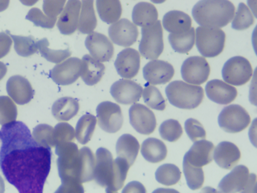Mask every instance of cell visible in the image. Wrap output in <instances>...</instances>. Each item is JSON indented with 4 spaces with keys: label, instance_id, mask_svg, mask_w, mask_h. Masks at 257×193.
I'll list each match as a JSON object with an SVG mask.
<instances>
[{
    "label": "cell",
    "instance_id": "obj_45",
    "mask_svg": "<svg viewBox=\"0 0 257 193\" xmlns=\"http://www.w3.org/2000/svg\"><path fill=\"white\" fill-rule=\"evenodd\" d=\"M75 136V132L74 128L67 122L58 123L54 128L55 146L63 142H72Z\"/></svg>",
    "mask_w": 257,
    "mask_h": 193
},
{
    "label": "cell",
    "instance_id": "obj_5",
    "mask_svg": "<svg viewBox=\"0 0 257 193\" xmlns=\"http://www.w3.org/2000/svg\"><path fill=\"white\" fill-rule=\"evenodd\" d=\"M225 32L219 28L199 26L196 29V46L204 57L213 58L223 50Z\"/></svg>",
    "mask_w": 257,
    "mask_h": 193
},
{
    "label": "cell",
    "instance_id": "obj_16",
    "mask_svg": "<svg viewBox=\"0 0 257 193\" xmlns=\"http://www.w3.org/2000/svg\"><path fill=\"white\" fill-rule=\"evenodd\" d=\"M85 44L91 56L99 62H108L113 55L112 43L101 33L93 32L89 34L85 39Z\"/></svg>",
    "mask_w": 257,
    "mask_h": 193
},
{
    "label": "cell",
    "instance_id": "obj_30",
    "mask_svg": "<svg viewBox=\"0 0 257 193\" xmlns=\"http://www.w3.org/2000/svg\"><path fill=\"white\" fill-rule=\"evenodd\" d=\"M158 17L156 8L149 2H140L135 6L133 10L134 24L142 28L154 24L158 20Z\"/></svg>",
    "mask_w": 257,
    "mask_h": 193
},
{
    "label": "cell",
    "instance_id": "obj_37",
    "mask_svg": "<svg viewBox=\"0 0 257 193\" xmlns=\"http://www.w3.org/2000/svg\"><path fill=\"white\" fill-rule=\"evenodd\" d=\"M38 50L41 55L48 61L59 64L71 55L69 49L54 50L48 48L49 42L47 38L37 41Z\"/></svg>",
    "mask_w": 257,
    "mask_h": 193
},
{
    "label": "cell",
    "instance_id": "obj_40",
    "mask_svg": "<svg viewBox=\"0 0 257 193\" xmlns=\"http://www.w3.org/2000/svg\"><path fill=\"white\" fill-rule=\"evenodd\" d=\"M233 18L231 26L236 30H245L253 24L254 21L253 16L249 8L243 2L239 4Z\"/></svg>",
    "mask_w": 257,
    "mask_h": 193
},
{
    "label": "cell",
    "instance_id": "obj_13",
    "mask_svg": "<svg viewBox=\"0 0 257 193\" xmlns=\"http://www.w3.org/2000/svg\"><path fill=\"white\" fill-rule=\"evenodd\" d=\"M81 66V60L76 57H71L57 64L50 71L49 76L58 85H69L79 78Z\"/></svg>",
    "mask_w": 257,
    "mask_h": 193
},
{
    "label": "cell",
    "instance_id": "obj_7",
    "mask_svg": "<svg viewBox=\"0 0 257 193\" xmlns=\"http://www.w3.org/2000/svg\"><path fill=\"white\" fill-rule=\"evenodd\" d=\"M250 117L247 111L238 104H230L224 107L218 118L219 126L229 133L240 132L248 126Z\"/></svg>",
    "mask_w": 257,
    "mask_h": 193
},
{
    "label": "cell",
    "instance_id": "obj_8",
    "mask_svg": "<svg viewBox=\"0 0 257 193\" xmlns=\"http://www.w3.org/2000/svg\"><path fill=\"white\" fill-rule=\"evenodd\" d=\"M252 74V68L249 62L245 58L235 56L224 64L222 70L223 80L230 84L239 86L246 84Z\"/></svg>",
    "mask_w": 257,
    "mask_h": 193
},
{
    "label": "cell",
    "instance_id": "obj_46",
    "mask_svg": "<svg viewBox=\"0 0 257 193\" xmlns=\"http://www.w3.org/2000/svg\"><path fill=\"white\" fill-rule=\"evenodd\" d=\"M185 132L193 142L199 140L205 139L206 132L202 124L197 120L190 118L187 120L184 124Z\"/></svg>",
    "mask_w": 257,
    "mask_h": 193
},
{
    "label": "cell",
    "instance_id": "obj_27",
    "mask_svg": "<svg viewBox=\"0 0 257 193\" xmlns=\"http://www.w3.org/2000/svg\"><path fill=\"white\" fill-rule=\"evenodd\" d=\"M79 110L78 101L72 97L64 96L56 100L52 106L53 116L59 121H68L75 116Z\"/></svg>",
    "mask_w": 257,
    "mask_h": 193
},
{
    "label": "cell",
    "instance_id": "obj_44",
    "mask_svg": "<svg viewBox=\"0 0 257 193\" xmlns=\"http://www.w3.org/2000/svg\"><path fill=\"white\" fill-rule=\"evenodd\" d=\"M26 18L33 22L36 26L48 29L52 28L57 20V18H50L47 16L37 8H31Z\"/></svg>",
    "mask_w": 257,
    "mask_h": 193
},
{
    "label": "cell",
    "instance_id": "obj_25",
    "mask_svg": "<svg viewBox=\"0 0 257 193\" xmlns=\"http://www.w3.org/2000/svg\"><path fill=\"white\" fill-rule=\"evenodd\" d=\"M104 70V65L89 54H85L82 57L80 76L87 85L97 84L103 76Z\"/></svg>",
    "mask_w": 257,
    "mask_h": 193
},
{
    "label": "cell",
    "instance_id": "obj_42",
    "mask_svg": "<svg viewBox=\"0 0 257 193\" xmlns=\"http://www.w3.org/2000/svg\"><path fill=\"white\" fill-rule=\"evenodd\" d=\"M161 138L167 141L174 142L178 140L183 134L179 122L174 119L164 121L159 128Z\"/></svg>",
    "mask_w": 257,
    "mask_h": 193
},
{
    "label": "cell",
    "instance_id": "obj_11",
    "mask_svg": "<svg viewBox=\"0 0 257 193\" xmlns=\"http://www.w3.org/2000/svg\"><path fill=\"white\" fill-rule=\"evenodd\" d=\"M210 66L206 60L200 56L186 58L181 68V76L187 82L199 85L205 82L210 74Z\"/></svg>",
    "mask_w": 257,
    "mask_h": 193
},
{
    "label": "cell",
    "instance_id": "obj_36",
    "mask_svg": "<svg viewBox=\"0 0 257 193\" xmlns=\"http://www.w3.org/2000/svg\"><path fill=\"white\" fill-rule=\"evenodd\" d=\"M9 34L14 40L15 50L19 55L28 57L37 52V41L33 36H25Z\"/></svg>",
    "mask_w": 257,
    "mask_h": 193
},
{
    "label": "cell",
    "instance_id": "obj_21",
    "mask_svg": "<svg viewBox=\"0 0 257 193\" xmlns=\"http://www.w3.org/2000/svg\"><path fill=\"white\" fill-rule=\"evenodd\" d=\"M205 92L211 100L220 104H227L233 101L237 95L235 88L218 79L208 82Z\"/></svg>",
    "mask_w": 257,
    "mask_h": 193
},
{
    "label": "cell",
    "instance_id": "obj_49",
    "mask_svg": "<svg viewBox=\"0 0 257 193\" xmlns=\"http://www.w3.org/2000/svg\"><path fill=\"white\" fill-rule=\"evenodd\" d=\"M12 42L9 33L0 32V59L9 52Z\"/></svg>",
    "mask_w": 257,
    "mask_h": 193
},
{
    "label": "cell",
    "instance_id": "obj_19",
    "mask_svg": "<svg viewBox=\"0 0 257 193\" xmlns=\"http://www.w3.org/2000/svg\"><path fill=\"white\" fill-rule=\"evenodd\" d=\"M6 88L9 96L20 105L29 102L35 93L29 81L20 75L10 77L7 82Z\"/></svg>",
    "mask_w": 257,
    "mask_h": 193
},
{
    "label": "cell",
    "instance_id": "obj_18",
    "mask_svg": "<svg viewBox=\"0 0 257 193\" xmlns=\"http://www.w3.org/2000/svg\"><path fill=\"white\" fill-rule=\"evenodd\" d=\"M114 64L120 76L132 78L138 74L140 70V54L133 48H124L117 54Z\"/></svg>",
    "mask_w": 257,
    "mask_h": 193
},
{
    "label": "cell",
    "instance_id": "obj_56",
    "mask_svg": "<svg viewBox=\"0 0 257 193\" xmlns=\"http://www.w3.org/2000/svg\"><path fill=\"white\" fill-rule=\"evenodd\" d=\"M5 185L3 178L0 176V193H5Z\"/></svg>",
    "mask_w": 257,
    "mask_h": 193
},
{
    "label": "cell",
    "instance_id": "obj_38",
    "mask_svg": "<svg viewBox=\"0 0 257 193\" xmlns=\"http://www.w3.org/2000/svg\"><path fill=\"white\" fill-rule=\"evenodd\" d=\"M183 170L187 184L190 189L196 190L201 188L204 181L202 168L194 166L183 159Z\"/></svg>",
    "mask_w": 257,
    "mask_h": 193
},
{
    "label": "cell",
    "instance_id": "obj_12",
    "mask_svg": "<svg viewBox=\"0 0 257 193\" xmlns=\"http://www.w3.org/2000/svg\"><path fill=\"white\" fill-rule=\"evenodd\" d=\"M130 122L139 133L148 135L152 134L157 126L154 112L141 104H134L129 109Z\"/></svg>",
    "mask_w": 257,
    "mask_h": 193
},
{
    "label": "cell",
    "instance_id": "obj_26",
    "mask_svg": "<svg viewBox=\"0 0 257 193\" xmlns=\"http://www.w3.org/2000/svg\"><path fill=\"white\" fill-rule=\"evenodd\" d=\"M164 28L171 34H181L189 30L191 28L192 20L186 13L177 10L167 12L162 20Z\"/></svg>",
    "mask_w": 257,
    "mask_h": 193
},
{
    "label": "cell",
    "instance_id": "obj_52",
    "mask_svg": "<svg viewBox=\"0 0 257 193\" xmlns=\"http://www.w3.org/2000/svg\"><path fill=\"white\" fill-rule=\"evenodd\" d=\"M152 193H180L178 190L170 188H158L154 190Z\"/></svg>",
    "mask_w": 257,
    "mask_h": 193
},
{
    "label": "cell",
    "instance_id": "obj_10",
    "mask_svg": "<svg viewBox=\"0 0 257 193\" xmlns=\"http://www.w3.org/2000/svg\"><path fill=\"white\" fill-rule=\"evenodd\" d=\"M98 124L104 131L115 133L121 128L123 118L120 106L109 101L100 102L97 106Z\"/></svg>",
    "mask_w": 257,
    "mask_h": 193
},
{
    "label": "cell",
    "instance_id": "obj_51",
    "mask_svg": "<svg viewBox=\"0 0 257 193\" xmlns=\"http://www.w3.org/2000/svg\"><path fill=\"white\" fill-rule=\"evenodd\" d=\"M256 174L253 173H251L249 174V177L246 184L239 193H256Z\"/></svg>",
    "mask_w": 257,
    "mask_h": 193
},
{
    "label": "cell",
    "instance_id": "obj_14",
    "mask_svg": "<svg viewBox=\"0 0 257 193\" xmlns=\"http://www.w3.org/2000/svg\"><path fill=\"white\" fill-rule=\"evenodd\" d=\"M108 33L113 43L124 47L133 44L139 36L137 26L126 18H121L110 25Z\"/></svg>",
    "mask_w": 257,
    "mask_h": 193
},
{
    "label": "cell",
    "instance_id": "obj_15",
    "mask_svg": "<svg viewBox=\"0 0 257 193\" xmlns=\"http://www.w3.org/2000/svg\"><path fill=\"white\" fill-rule=\"evenodd\" d=\"M143 88L133 80L120 79L114 82L110 88V93L118 103L131 104L138 102L142 94Z\"/></svg>",
    "mask_w": 257,
    "mask_h": 193
},
{
    "label": "cell",
    "instance_id": "obj_24",
    "mask_svg": "<svg viewBox=\"0 0 257 193\" xmlns=\"http://www.w3.org/2000/svg\"><path fill=\"white\" fill-rule=\"evenodd\" d=\"M241 157L240 152L233 143L223 141L215 148L213 158L220 168L230 170L239 162Z\"/></svg>",
    "mask_w": 257,
    "mask_h": 193
},
{
    "label": "cell",
    "instance_id": "obj_48",
    "mask_svg": "<svg viewBox=\"0 0 257 193\" xmlns=\"http://www.w3.org/2000/svg\"><path fill=\"white\" fill-rule=\"evenodd\" d=\"M65 2V0H44L43 11L50 18H57L63 10Z\"/></svg>",
    "mask_w": 257,
    "mask_h": 193
},
{
    "label": "cell",
    "instance_id": "obj_54",
    "mask_svg": "<svg viewBox=\"0 0 257 193\" xmlns=\"http://www.w3.org/2000/svg\"><path fill=\"white\" fill-rule=\"evenodd\" d=\"M200 193H219L218 191L211 186L204 187Z\"/></svg>",
    "mask_w": 257,
    "mask_h": 193
},
{
    "label": "cell",
    "instance_id": "obj_31",
    "mask_svg": "<svg viewBox=\"0 0 257 193\" xmlns=\"http://www.w3.org/2000/svg\"><path fill=\"white\" fill-rule=\"evenodd\" d=\"M97 25L93 0H83L79 17L77 30L82 34L93 32Z\"/></svg>",
    "mask_w": 257,
    "mask_h": 193
},
{
    "label": "cell",
    "instance_id": "obj_29",
    "mask_svg": "<svg viewBox=\"0 0 257 193\" xmlns=\"http://www.w3.org/2000/svg\"><path fill=\"white\" fill-rule=\"evenodd\" d=\"M141 152L148 162L157 163L166 158L167 149L165 144L160 140L154 138H149L143 142Z\"/></svg>",
    "mask_w": 257,
    "mask_h": 193
},
{
    "label": "cell",
    "instance_id": "obj_35",
    "mask_svg": "<svg viewBox=\"0 0 257 193\" xmlns=\"http://www.w3.org/2000/svg\"><path fill=\"white\" fill-rule=\"evenodd\" d=\"M181 172L179 168L172 164H165L160 166L156 171L157 181L167 186L177 184L181 178Z\"/></svg>",
    "mask_w": 257,
    "mask_h": 193
},
{
    "label": "cell",
    "instance_id": "obj_28",
    "mask_svg": "<svg viewBox=\"0 0 257 193\" xmlns=\"http://www.w3.org/2000/svg\"><path fill=\"white\" fill-rule=\"evenodd\" d=\"M139 148L140 144L137 138L128 134L121 136L116 144L117 157L126 160L131 166L137 158Z\"/></svg>",
    "mask_w": 257,
    "mask_h": 193
},
{
    "label": "cell",
    "instance_id": "obj_39",
    "mask_svg": "<svg viewBox=\"0 0 257 193\" xmlns=\"http://www.w3.org/2000/svg\"><path fill=\"white\" fill-rule=\"evenodd\" d=\"M143 98L145 103L153 109L164 110L166 108L165 99L159 89L154 86L149 84L145 86Z\"/></svg>",
    "mask_w": 257,
    "mask_h": 193
},
{
    "label": "cell",
    "instance_id": "obj_4",
    "mask_svg": "<svg viewBox=\"0 0 257 193\" xmlns=\"http://www.w3.org/2000/svg\"><path fill=\"white\" fill-rule=\"evenodd\" d=\"M165 92L170 103L182 109L197 108L204 98L203 88L182 80L171 82L166 88Z\"/></svg>",
    "mask_w": 257,
    "mask_h": 193
},
{
    "label": "cell",
    "instance_id": "obj_32",
    "mask_svg": "<svg viewBox=\"0 0 257 193\" xmlns=\"http://www.w3.org/2000/svg\"><path fill=\"white\" fill-rule=\"evenodd\" d=\"M97 12L101 20L110 24L118 21L122 13V7L119 0H96Z\"/></svg>",
    "mask_w": 257,
    "mask_h": 193
},
{
    "label": "cell",
    "instance_id": "obj_9",
    "mask_svg": "<svg viewBox=\"0 0 257 193\" xmlns=\"http://www.w3.org/2000/svg\"><path fill=\"white\" fill-rule=\"evenodd\" d=\"M114 164L111 153L106 148H98L95 152L94 180L101 187L113 190Z\"/></svg>",
    "mask_w": 257,
    "mask_h": 193
},
{
    "label": "cell",
    "instance_id": "obj_3",
    "mask_svg": "<svg viewBox=\"0 0 257 193\" xmlns=\"http://www.w3.org/2000/svg\"><path fill=\"white\" fill-rule=\"evenodd\" d=\"M235 6L229 0H200L193 6L192 14L202 26L219 28L226 26L234 17Z\"/></svg>",
    "mask_w": 257,
    "mask_h": 193
},
{
    "label": "cell",
    "instance_id": "obj_6",
    "mask_svg": "<svg viewBox=\"0 0 257 193\" xmlns=\"http://www.w3.org/2000/svg\"><path fill=\"white\" fill-rule=\"evenodd\" d=\"M139 52L147 60H156L164 50L163 29L160 20L154 24L143 27Z\"/></svg>",
    "mask_w": 257,
    "mask_h": 193
},
{
    "label": "cell",
    "instance_id": "obj_1",
    "mask_svg": "<svg viewBox=\"0 0 257 193\" xmlns=\"http://www.w3.org/2000/svg\"><path fill=\"white\" fill-rule=\"evenodd\" d=\"M0 169L19 193H43L51 168V148L33 138L28 127L14 121L0 130Z\"/></svg>",
    "mask_w": 257,
    "mask_h": 193
},
{
    "label": "cell",
    "instance_id": "obj_33",
    "mask_svg": "<svg viewBox=\"0 0 257 193\" xmlns=\"http://www.w3.org/2000/svg\"><path fill=\"white\" fill-rule=\"evenodd\" d=\"M96 124V117L87 113L78 120L75 128V136L81 144H87L91 138Z\"/></svg>",
    "mask_w": 257,
    "mask_h": 193
},
{
    "label": "cell",
    "instance_id": "obj_23",
    "mask_svg": "<svg viewBox=\"0 0 257 193\" xmlns=\"http://www.w3.org/2000/svg\"><path fill=\"white\" fill-rule=\"evenodd\" d=\"M81 2L68 0L58 18L57 26L60 32L65 35L74 33L77 28Z\"/></svg>",
    "mask_w": 257,
    "mask_h": 193
},
{
    "label": "cell",
    "instance_id": "obj_47",
    "mask_svg": "<svg viewBox=\"0 0 257 193\" xmlns=\"http://www.w3.org/2000/svg\"><path fill=\"white\" fill-rule=\"evenodd\" d=\"M54 193H84L82 183L75 180H61V184Z\"/></svg>",
    "mask_w": 257,
    "mask_h": 193
},
{
    "label": "cell",
    "instance_id": "obj_17",
    "mask_svg": "<svg viewBox=\"0 0 257 193\" xmlns=\"http://www.w3.org/2000/svg\"><path fill=\"white\" fill-rule=\"evenodd\" d=\"M175 70L167 62L154 60L148 62L143 68L145 80L153 85L165 84L173 78Z\"/></svg>",
    "mask_w": 257,
    "mask_h": 193
},
{
    "label": "cell",
    "instance_id": "obj_41",
    "mask_svg": "<svg viewBox=\"0 0 257 193\" xmlns=\"http://www.w3.org/2000/svg\"><path fill=\"white\" fill-rule=\"evenodd\" d=\"M32 136L39 144L48 148L55 146L54 137V128L47 124H40L35 126L32 132Z\"/></svg>",
    "mask_w": 257,
    "mask_h": 193
},
{
    "label": "cell",
    "instance_id": "obj_34",
    "mask_svg": "<svg viewBox=\"0 0 257 193\" xmlns=\"http://www.w3.org/2000/svg\"><path fill=\"white\" fill-rule=\"evenodd\" d=\"M195 34L193 27L183 33L170 34L168 36L169 42L175 52L185 54L190 51L194 44Z\"/></svg>",
    "mask_w": 257,
    "mask_h": 193
},
{
    "label": "cell",
    "instance_id": "obj_20",
    "mask_svg": "<svg viewBox=\"0 0 257 193\" xmlns=\"http://www.w3.org/2000/svg\"><path fill=\"white\" fill-rule=\"evenodd\" d=\"M249 170L244 165H238L219 182V193H236L240 192L246 184L249 177Z\"/></svg>",
    "mask_w": 257,
    "mask_h": 193
},
{
    "label": "cell",
    "instance_id": "obj_57",
    "mask_svg": "<svg viewBox=\"0 0 257 193\" xmlns=\"http://www.w3.org/2000/svg\"><path fill=\"white\" fill-rule=\"evenodd\" d=\"M105 192H106V193H117V192L116 191L112 190L108 188H106Z\"/></svg>",
    "mask_w": 257,
    "mask_h": 193
},
{
    "label": "cell",
    "instance_id": "obj_50",
    "mask_svg": "<svg viewBox=\"0 0 257 193\" xmlns=\"http://www.w3.org/2000/svg\"><path fill=\"white\" fill-rule=\"evenodd\" d=\"M121 193H147L144 186L138 181H132L123 188Z\"/></svg>",
    "mask_w": 257,
    "mask_h": 193
},
{
    "label": "cell",
    "instance_id": "obj_43",
    "mask_svg": "<svg viewBox=\"0 0 257 193\" xmlns=\"http://www.w3.org/2000/svg\"><path fill=\"white\" fill-rule=\"evenodd\" d=\"M17 108L14 102L8 96H0V124L16 121Z\"/></svg>",
    "mask_w": 257,
    "mask_h": 193
},
{
    "label": "cell",
    "instance_id": "obj_55",
    "mask_svg": "<svg viewBox=\"0 0 257 193\" xmlns=\"http://www.w3.org/2000/svg\"><path fill=\"white\" fill-rule=\"evenodd\" d=\"M9 0H0V12L6 10L9 4Z\"/></svg>",
    "mask_w": 257,
    "mask_h": 193
},
{
    "label": "cell",
    "instance_id": "obj_22",
    "mask_svg": "<svg viewBox=\"0 0 257 193\" xmlns=\"http://www.w3.org/2000/svg\"><path fill=\"white\" fill-rule=\"evenodd\" d=\"M214 148V144L210 141L198 140L185 154L183 159L194 166L202 168L212 160Z\"/></svg>",
    "mask_w": 257,
    "mask_h": 193
},
{
    "label": "cell",
    "instance_id": "obj_2",
    "mask_svg": "<svg viewBox=\"0 0 257 193\" xmlns=\"http://www.w3.org/2000/svg\"><path fill=\"white\" fill-rule=\"evenodd\" d=\"M58 156L57 165L61 180H75L81 183L94 178L95 158L87 146L78 148L73 142H65L56 146Z\"/></svg>",
    "mask_w": 257,
    "mask_h": 193
},
{
    "label": "cell",
    "instance_id": "obj_53",
    "mask_svg": "<svg viewBox=\"0 0 257 193\" xmlns=\"http://www.w3.org/2000/svg\"><path fill=\"white\" fill-rule=\"evenodd\" d=\"M7 72V68L6 64L0 62V80L5 76Z\"/></svg>",
    "mask_w": 257,
    "mask_h": 193
}]
</instances>
